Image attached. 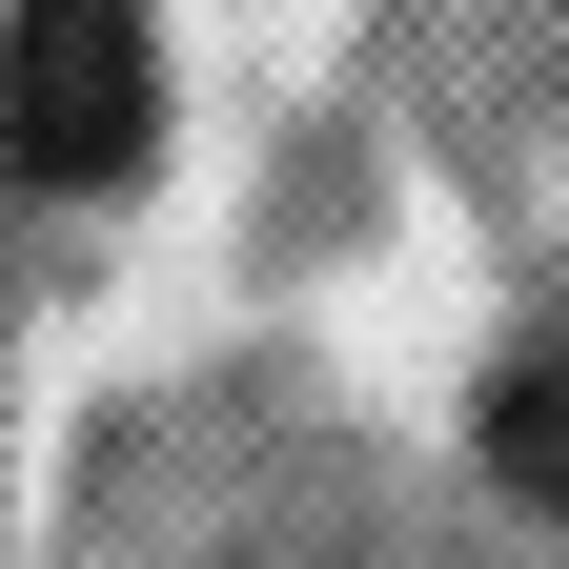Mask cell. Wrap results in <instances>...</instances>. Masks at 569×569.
I'll return each instance as SVG.
<instances>
[{
  "label": "cell",
  "mask_w": 569,
  "mask_h": 569,
  "mask_svg": "<svg viewBox=\"0 0 569 569\" xmlns=\"http://www.w3.org/2000/svg\"><path fill=\"white\" fill-rule=\"evenodd\" d=\"M142 122H163L142 0H0V142H21L41 183H122Z\"/></svg>",
  "instance_id": "obj_1"
},
{
  "label": "cell",
  "mask_w": 569,
  "mask_h": 569,
  "mask_svg": "<svg viewBox=\"0 0 569 569\" xmlns=\"http://www.w3.org/2000/svg\"><path fill=\"white\" fill-rule=\"evenodd\" d=\"M488 468L569 529V367H509V387H488Z\"/></svg>",
  "instance_id": "obj_2"
}]
</instances>
